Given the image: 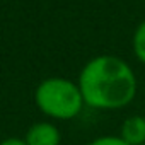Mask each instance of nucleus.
<instances>
[{"mask_svg":"<svg viewBox=\"0 0 145 145\" xmlns=\"http://www.w3.org/2000/svg\"><path fill=\"white\" fill-rule=\"evenodd\" d=\"M118 137L128 145H143L145 143V118L140 114H133L126 118L121 123Z\"/></svg>","mask_w":145,"mask_h":145,"instance_id":"obj_4","label":"nucleus"},{"mask_svg":"<svg viewBox=\"0 0 145 145\" xmlns=\"http://www.w3.org/2000/svg\"><path fill=\"white\" fill-rule=\"evenodd\" d=\"M133 50H135L137 58L142 63H145V21L135 31V36H133Z\"/></svg>","mask_w":145,"mask_h":145,"instance_id":"obj_5","label":"nucleus"},{"mask_svg":"<svg viewBox=\"0 0 145 145\" xmlns=\"http://www.w3.org/2000/svg\"><path fill=\"white\" fill-rule=\"evenodd\" d=\"M143 145H145V143H143Z\"/></svg>","mask_w":145,"mask_h":145,"instance_id":"obj_8","label":"nucleus"},{"mask_svg":"<svg viewBox=\"0 0 145 145\" xmlns=\"http://www.w3.org/2000/svg\"><path fill=\"white\" fill-rule=\"evenodd\" d=\"M84 104L94 109H121L137 94L133 70L121 58L103 55L87 61L79 75Z\"/></svg>","mask_w":145,"mask_h":145,"instance_id":"obj_1","label":"nucleus"},{"mask_svg":"<svg viewBox=\"0 0 145 145\" xmlns=\"http://www.w3.org/2000/svg\"><path fill=\"white\" fill-rule=\"evenodd\" d=\"M34 103L38 109L60 121H68L79 116L84 106V97L79 84L61 77H51L43 80L34 91Z\"/></svg>","mask_w":145,"mask_h":145,"instance_id":"obj_2","label":"nucleus"},{"mask_svg":"<svg viewBox=\"0 0 145 145\" xmlns=\"http://www.w3.org/2000/svg\"><path fill=\"white\" fill-rule=\"evenodd\" d=\"M86 145H128V143L123 142L116 135H103V137H96L94 140H91Z\"/></svg>","mask_w":145,"mask_h":145,"instance_id":"obj_6","label":"nucleus"},{"mask_svg":"<svg viewBox=\"0 0 145 145\" xmlns=\"http://www.w3.org/2000/svg\"><path fill=\"white\" fill-rule=\"evenodd\" d=\"M0 145H26V142L19 137H9V138H4L0 142Z\"/></svg>","mask_w":145,"mask_h":145,"instance_id":"obj_7","label":"nucleus"},{"mask_svg":"<svg viewBox=\"0 0 145 145\" xmlns=\"http://www.w3.org/2000/svg\"><path fill=\"white\" fill-rule=\"evenodd\" d=\"M22 140L26 145H60L61 131L51 121H38L27 128Z\"/></svg>","mask_w":145,"mask_h":145,"instance_id":"obj_3","label":"nucleus"}]
</instances>
